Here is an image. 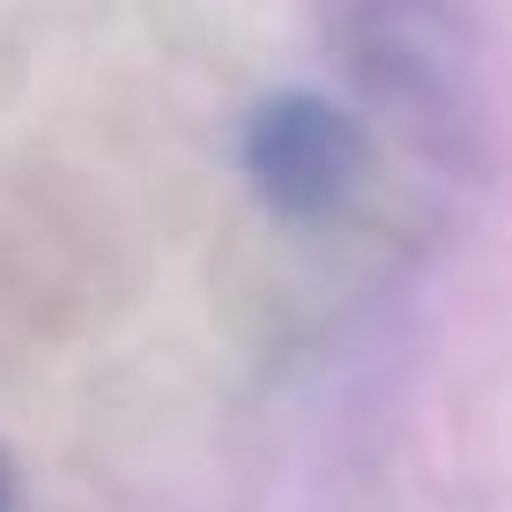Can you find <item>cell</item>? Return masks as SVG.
I'll list each match as a JSON object with an SVG mask.
<instances>
[{
  "mask_svg": "<svg viewBox=\"0 0 512 512\" xmlns=\"http://www.w3.org/2000/svg\"><path fill=\"white\" fill-rule=\"evenodd\" d=\"M238 164L245 186L275 208L282 223H327L357 201L372 141L342 104L312 97V90H275L268 104H253L238 134Z\"/></svg>",
  "mask_w": 512,
  "mask_h": 512,
  "instance_id": "1",
  "label": "cell"
},
{
  "mask_svg": "<svg viewBox=\"0 0 512 512\" xmlns=\"http://www.w3.org/2000/svg\"><path fill=\"white\" fill-rule=\"evenodd\" d=\"M342 60L379 104L409 119H453L468 82V30L453 0H334Z\"/></svg>",
  "mask_w": 512,
  "mask_h": 512,
  "instance_id": "2",
  "label": "cell"
},
{
  "mask_svg": "<svg viewBox=\"0 0 512 512\" xmlns=\"http://www.w3.org/2000/svg\"><path fill=\"white\" fill-rule=\"evenodd\" d=\"M0 512H15V483H8V468H0Z\"/></svg>",
  "mask_w": 512,
  "mask_h": 512,
  "instance_id": "3",
  "label": "cell"
}]
</instances>
